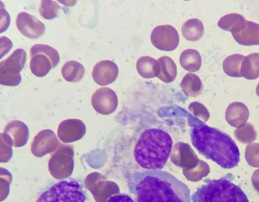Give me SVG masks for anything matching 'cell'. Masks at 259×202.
<instances>
[{
    "label": "cell",
    "mask_w": 259,
    "mask_h": 202,
    "mask_svg": "<svg viewBox=\"0 0 259 202\" xmlns=\"http://www.w3.org/2000/svg\"><path fill=\"white\" fill-rule=\"evenodd\" d=\"M1 141V162L6 163L9 161L12 157V146L2 137Z\"/></svg>",
    "instance_id": "4dcf8cb0"
},
{
    "label": "cell",
    "mask_w": 259,
    "mask_h": 202,
    "mask_svg": "<svg viewBox=\"0 0 259 202\" xmlns=\"http://www.w3.org/2000/svg\"><path fill=\"white\" fill-rule=\"evenodd\" d=\"M173 141L164 130L150 128L145 130L134 149L136 163L146 170H161L170 155Z\"/></svg>",
    "instance_id": "3957f363"
},
{
    "label": "cell",
    "mask_w": 259,
    "mask_h": 202,
    "mask_svg": "<svg viewBox=\"0 0 259 202\" xmlns=\"http://www.w3.org/2000/svg\"><path fill=\"white\" fill-rule=\"evenodd\" d=\"M50 174L57 179L69 177L74 168V150L72 146L60 145L51 156L48 164Z\"/></svg>",
    "instance_id": "52a82bcc"
},
{
    "label": "cell",
    "mask_w": 259,
    "mask_h": 202,
    "mask_svg": "<svg viewBox=\"0 0 259 202\" xmlns=\"http://www.w3.org/2000/svg\"><path fill=\"white\" fill-rule=\"evenodd\" d=\"M118 75V68L112 61L104 60L98 62L94 66L92 76L95 82L101 86H105L113 82Z\"/></svg>",
    "instance_id": "5bb4252c"
},
{
    "label": "cell",
    "mask_w": 259,
    "mask_h": 202,
    "mask_svg": "<svg viewBox=\"0 0 259 202\" xmlns=\"http://www.w3.org/2000/svg\"><path fill=\"white\" fill-rule=\"evenodd\" d=\"M136 68L139 74L143 78H151L157 76L158 61L149 56L140 58L137 60Z\"/></svg>",
    "instance_id": "44dd1931"
},
{
    "label": "cell",
    "mask_w": 259,
    "mask_h": 202,
    "mask_svg": "<svg viewBox=\"0 0 259 202\" xmlns=\"http://www.w3.org/2000/svg\"><path fill=\"white\" fill-rule=\"evenodd\" d=\"M181 66L189 72L198 71L201 66V58L199 53L194 49L184 50L180 57Z\"/></svg>",
    "instance_id": "d6986e66"
},
{
    "label": "cell",
    "mask_w": 259,
    "mask_h": 202,
    "mask_svg": "<svg viewBox=\"0 0 259 202\" xmlns=\"http://www.w3.org/2000/svg\"><path fill=\"white\" fill-rule=\"evenodd\" d=\"M38 54L46 55L51 61L52 68L55 67L59 63L60 57L58 52L54 48L46 44H36L30 50L31 57Z\"/></svg>",
    "instance_id": "4316f807"
},
{
    "label": "cell",
    "mask_w": 259,
    "mask_h": 202,
    "mask_svg": "<svg viewBox=\"0 0 259 202\" xmlns=\"http://www.w3.org/2000/svg\"><path fill=\"white\" fill-rule=\"evenodd\" d=\"M180 86L187 95L191 96L198 95L203 89L202 83L199 77L191 73L185 75L180 83Z\"/></svg>",
    "instance_id": "7402d4cb"
},
{
    "label": "cell",
    "mask_w": 259,
    "mask_h": 202,
    "mask_svg": "<svg viewBox=\"0 0 259 202\" xmlns=\"http://www.w3.org/2000/svg\"><path fill=\"white\" fill-rule=\"evenodd\" d=\"M251 179L253 187L259 192V169L254 171Z\"/></svg>",
    "instance_id": "d6a6232c"
},
{
    "label": "cell",
    "mask_w": 259,
    "mask_h": 202,
    "mask_svg": "<svg viewBox=\"0 0 259 202\" xmlns=\"http://www.w3.org/2000/svg\"><path fill=\"white\" fill-rule=\"evenodd\" d=\"M52 68L50 60L45 55L38 54L31 57L30 68L36 76L42 77L46 76Z\"/></svg>",
    "instance_id": "cb8c5ba5"
},
{
    "label": "cell",
    "mask_w": 259,
    "mask_h": 202,
    "mask_svg": "<svg viewBox=\"0 0 259 202\" xmlns=\"http://www.w3.org/2000/svg\"><path fill=\"white\" fill-rule=\"evenodd\" d=\"M245 57L243 55L237 54L226 58L223 63V69L225 73L232 77H242L241 68Z\"/></svg>",
    "instance_id": "d4e9b609"
},
{
    "label": "cell",
    "mask_w": 259,
    "mask_h": 202,
    "mask_svg": "<svg viewBox=\"0 0 259 202\" xmlns=\"http://www.w3.org/2000/svg\"><path fill=\"white\" fill-rule=\"evenodd\" d=\"M63 78L68 82H76L81 79L84 74L83 65L76 61L67 62L62 67Z\"/></svg>",
    "instance_id": "603a6c76"
},
{
    "label": "cell",
    "mask_w": 259,
    "mask_h": 202,
    "mask_svg": "<svg viewBox=\"0 0 259 202\" xmlns=\"http://www.w3.org/2000/svg\"><path fill=\"white\" fill-rule=\"evenodd\" d=\"M256 93L257 95L259 97V83L257 84L256 88Z\"/></svg>",
    "instance_id": "836d02e7"
},
{
    "label": "cell",
    "mask_w": 259,
    "mask_h": 202,
    "mask_svg": "<svg viewBox=\"0 0 259 202\" xmlns=\"http://www.w3.org/2000/svg\"><path fill=\"white\" fill-rule=\"evenodd\" d=\"M242 77L254 80L259 77V53H252L244 59L241 68Z\"/></svg>",
    "instance_id": "ac0fdd59"
},
{
    "label": "cell",
    "mask_w": 259,
    "mask_h": 202,
    "mask_svg": "<svg viewBox=\"0 0 259 202\" xmlns=\"http://www.w3.org/2000/svg\"><path fill=\"white\" fill-rule=\"evenodd\" d=\"M249 112L247 106L242 103L235 102L230 104L225 112L227 123L233 127L240 128L248 120Z\"/></svg>",
    "instance_id": "2e32d148"
},
{
    "label": "cell",
    "mask_w": 259,
    "mask_h": 202,
    "mask_svg": "<svg viewBox=\"0 0 259 202\" xmlns=\"http://www.w3.org/2000/svg\"><path fill=\"white\" fill-rule=\"evenodd\" d=\"M245 20L244 17L240 14L230 13L221 17L218 21V25L222 29L232 33Z\"/></svg>",
    "instance_id": "484cf974"
},
{
    "label": "cell",
    "mask_w": 259,
    "mask_h": 202,
    "mask_svg": "<svg viewBox=\"0 0 259 202\" xmlns=\"http://www.w3.org/2000/svg\"><path fill=\"white\" fill-rule=\"evenodd\" d=\"M231 176L205 180L192 195V202H249L241 188L232 182Z\"/></svg>",
    "instance_id": "277c9868"
},
{
    "label": "cell",
    "mask_w": 259,
    "mask_h": 202,
    "mask_svg": "<svg viewBox=\"0 0 259 202\" xmlns=\"http://www.w3.org/2000/svg\"><path fill=\"white\" fill-rule=\"evenodd\" d=\"M26 60V53L17 48L7 59L0 63V83L1 85L15 86L21 81L20 72L24 68Z\"/></svg>",
    "instance_id": "8992f818"
},
{
    "label": "cell",
    "mask_w": 259,
    "mask_h": 202,
    "mask_svg": "<svg viewBox=\"0 0 259 202\" xmlns=\"http://www.w3.org/2000/svg\"><path fill=\"white\" fill-rule=\"evenodd\" d=\"M85 132V125L81 120L78 119H69L60 123L57 135L63 142L70 143L82 138Z\"/></svg>",
    "instance_id": "4fadbf2b"
},
{
    "label": "cell",
    "mask_w": 259,
    "mask_h": 202,
    "mask_svg": "<svg viewBox=\"0 0 259 202\" xmlns=\"http://www.w3.org/2000/svg\"><path fill=\"white\" fill-rule=\"evenodd\" d=\"M36 202H86V196L78 182L63 180L42 193Z\"/></svg>",
    "instance_id": "5b68a950"
},
{
    "label": "cell",
    "mask_w": 259,
    "mask_h": 202,
    "mask_svg": "<svg viewBox=\"0 0 259 202\" xmlns=\"http://www.w3.org/2000/svg\"><path fill=\"white\" fill-rule=\"evenodd\" d=\"M234 134L236 139L242 143L251 142L255 140L257 136L253 126L249 123L235 129Z\"/></svg>",
    "instance_id": "83f0119b"
},
{
    "label": "cell",
    "mask_w": 259,
    "mask_h": 202,
    "mask_svg": "<svg viewBox=\"0 0 259 202\" xmlns=\"http://www.w3.org/2000/svg\"><path fill=\"white\" fill-rule=\"evenodd\" d=\"M245 158L249 165L252 167H259V143H251L247 145Z\"/></svg>",
    "instance_id": "f546056e"
},
{
    "label": "cell",
    "mask_w": 259,
    "mask_h": 202,
    "mask_svg": "<svg viewBox=\"0 0 259 202\" xmlns=\"http://www.w3.org/2000/svg\"><path fill=\"white\" fill-rule=\"evenodd\" d=\"M192 143L206 159L224 169L233 168L240 161L239 149L227 133L199 121L190 130Z\"/></svg>",
    "instance_id": "7a4b0ae2"
},
{
    "label": "cell",
    "mask_w": 259,
    "mask_h": 202,
    "mask_svg": "<svg viewBox=\"0 0 259 202\" xmlns=\"http://www.w3.org/2000/svg\"><path fill=\"white\" fill-rule=\"evenodd\" d=\"M150 39L155 47L164 51L175 50L179 43L178 32L174 27L170 25L155 27L151 32Z\"/></svg>",
    "instance_id": "ba28073f"
},
{
    "label": "cell",
    "mask_w": 259,
    "mask_h": 202,
    "mask_svg": "<svg viewBox=\"0 0 259 202\" xmlns=\"http://www.w3.org/2000/svg\"><path fill=\"white\" fill-rule=\"evenodd\" d=\"M129 190L135 202H191L189 187L176 177L161 170L136 172L127 177Z\"/></svg>",
    "instance_id": "6da1fadb"
},
{
    "label": "cell",
    "mask_w": 259,
    "mask_h": 202,
    "mask_svg": "<svg viewBox=\"0 0 259 202\" xmlns=\"http://www.w3.org/2000/svg\"><path fill=\"white\" fill-rule=\"evenodd\" d=\"M16 22L19 31L25 36L31 39L39 37L46 29V26L42 22L34 16L25 12L18 14Z\"/></svg>",
    "instance_id": "7c38bea8"
},
{
    "label": "cell",
    "mask_w": 259,
    "mask_h": 202,
    "mask_svg": "<svg viewBox=\"0 0 259 202\" xmlns=\"http://www.w3.org/2000/svg\"><path fill=\"white\" fill-rule=\"evenodd\" d=\"M1 137L11 146L19 147L26 144L29 138V130L23 122L13 120L7 124Z\"/></svg>",
    "instance_id": "8fae6325"
},
{
    "label": "cell",
    "mask_w": 259,
    "mask_h": 202,
    "mask_svg": "<svg viewBox=\"0 0 259 202\" xmlns=\"http://www.w3.org/2000/svg\"><path fill=\"white\" fill-rule=\"evenodd\" d=\"M59 142L53 131L51 129L42 130L36 134L31 143V153L36 157H42L57 149Z\"/></svg>",
    "instance_id": "9c48e42d"
},
{
    "label": "cell",
    "mask_w": 259,
    "mask_h": 202,
    "mask_svg": "<svg viewBox=\"0 0 259 202\" xmlns=\"http://www.w3.org/2000/svg\"><path fill=\"white\" fill-rule=\"evenodd\" d=\"M232 34L239 44L259 45V24L255 22L246 20Z\"/></svg>",
    "instance_id": "9a60e30c"
},
{
    "label": "cell",
    "mask_w": 259,
    "mask_h": 202,
    "mask_svg": "<svg viewBox=\"0 0 259 202\" xmlns=\"http://www.w3.org/2000/svg\"><path fill=\"white\" fill-rule=\"evenodd\" d=\"M183 36L188 40H198L204 33V26L201 20L197 18L190 19L182 27Z\"/></svg>",
    "instance_id": "ffe728a7"
},
{
    "label": "cell",
    "mask_w": 259,
    "mask_h": 202,
    "mask_svg": "<svg viewBox=\"0 0 259 202\" xmlns=\"http://www.w3.org/2000/svg\"><path fill=\"white\" fill-rule=\"evenodd\" d=\"M106 202H135L128 194L124 193H117L111 196Z\"/></svg>",
    "instance_id": "1f68e13d"
},
{
    "label": "cell",
    "mask_w": 259,
    "mask_h": 202,
    "mask_svg": "<svg viewBox=\"0 0 259 202\" xmlns=\"http://www.w3.org/2000/svg\"><path fill=\"white\" fill-rule=\"evenodd\" d=\"M93 108L98 113L107 115L113 112L117 105L115 92L109 87H101L96 90L92 96Z\"/></svg>",
    "instance_id": "30bf717a"
},
{
    "label": "cell",
    "mask_w": 259,
    "mask_h": 202,
    "mask_svg": "<svg viewBox=\"0 0 259 202\" xmlns=\"http://www.w3.org/2000/svg\"><path fill=\"white\" fill-rule=\"evenodd\" d=\"M158 73L157 77L162 81L169 83L174 81L177 74V66L169 57L163 56L158 59Z\"/></svg>",
    "instance_id": "e0dca14e"
},
{
    "label": "cell",
    "mask_w": 259,
    "mask_h": 202,
    "mask_svg": "<svg viewBox=\"0 0 259 202\" xmlns=\"http://www.w3.org/2000/svg\"><path fill=\"white\" fill-rule=\"evenodd\" d=\"M60 6L55 1L42 0L39 11L45 19L52 20L58 16Z\"/></svg>",
    "instance_id": "f1b7e54d"
}]
</instances>
